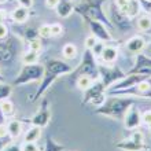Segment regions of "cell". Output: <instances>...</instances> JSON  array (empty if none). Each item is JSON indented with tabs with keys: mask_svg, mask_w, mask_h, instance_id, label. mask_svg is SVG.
<instances>
[{
	"mask_svg": "<svg viewBox=\"0 0 151 151\" xmlns=\"http://www.w3.org/2000/svg\"><path fill=\"white\" fill-rule=\"evenodd\" d=\"M137 103L135 96H121V95H111L106 98L103 103L96 107V114L104 115V117H111V118L121 119L125 117L127 111Z\"/></svg>",
	"mask_w": 151,
	"mask_h": 151,
	"instance_id": "1",
	"label": "cell"
},
{
	"mask_svg": "<svg viewBox=\"0 0 151 151\" xmlns=\"http://www.w3.org/2000/svg\"><path fill=\"white\" fill-rule=\"evenodd\" d=\"M73 72V68L69 63H66L65 60L60 59H50L44 66V76L43 80L40 83V87L37 89V92L35 93V96L32 98L33 102L39 100V98L43 96V93L47 91L48 88L51 87V84L55 81L59 76L63 74H70Z\"/></svg>",
	"mask_w": 151,
	"mask_h": 151,
	"instance_id": "2",
	"label": "cell"
},
{
	"mask_svg": "<svg viewBox=\"0 0 151 151\" xmlns=\"http://www.w3.org/2000/svg\"><path fill=\"white\" fill-rule=\"evenodd\" d=\"M104 0H81L78 4L74 6V11H77L80 15L84 17V19H95L104 24L109 28H113L111 22L106 18L103 10H102V4Z\"/></svg>",
	"mask_w": 151,
	"mask_h": 151,
	"instance_id": "3",
	"label": "cell"
},
{
	"mask_svg": "<svg viewBox=\"0 0 151 151\" xmlns=\"http://www.w3.org/2000/svg\"><path fill=\"white\" fill-rule=\"evenodd\" d=\"M70 74H72L73 80H77L80 76H89L93 80H98V77H99V66L96 65L95 56L91 52V50L85 48V52H84L83 60H81L80 66Z\"/></svg>",
	"mask_w": 151,
	"mask_h": 151,
	"instance_id": "4",
	"label": "cell"
},
{
	"mask_svg": "<svg viewBox=\"0 0 151 151\" xmlns=\"http://www.w3.org/2000/svg\"><path fill=\"white\" fill-rule=\"evenodd\" d=\"M44 76V66L39 63L32 65H24L21 69L19 74L17 76V78L12 81L14 85H24L29 84L32 81H40Z\"/></svg>",
	"mask_w": 151,
	"mask_h": 151,
	"instance_id": "5",
	"label": "cell"
},
{
	"mask_svg": "<svg viewBox=\"0 0 151 151\" xmlns=\"http://www.w3.org/2000/svg\"><path fill=\"white\" fill-rule=\"evenodd\" d=\"M106 100V87L103 85L102 81H93L89 88H87L84 91V98L83 103L84 104H95V106H100Z\"/></svg>",
	"mask_w": 151,
	"mask_h": 151,
	"instance_id": "6",
	"label": "cell"
},
{
	"mask_svg": "<svg viewBox=\"0 0 151 151\" xmlns=\"http://www.w3.org/2000/svg\"><path fill=\"white\" fill-rule=\"evenodd\" d=\"M115 147L119 148L122 151H147L148 148L146 147L143 140V133L140 131H135L131 135V137L122 140V142H118L115 144Z\"/></svg>",
	"mask_w": 151,
	"mask_h": 151,
	"instance_id": "7",
	"label": "cell"
},
{
	"mask_svg": "<svg viewBox=\"0 0 151 151\" xmlns=\"http://www.w3.org/2000/svg\"><path fill=\"white\" fill-rule=\"evenodd\" d=\"M99 76H100V78H102V83H103L104 87L110 88L115 83H118L121 78H124L127 74L122 70H119L117 66H111V68L99 66Z\"/></svg>",
	"mask_w": 151,
	"mask_h": 151,
	"instance_id": "8",
	"label": "cell"
},
{
	"mask_svg": "<svg viewBox=\"0 0 151 151\" xmlns=\"http://www.w3.org/2000/svg\"><path fill=\"white\" fill-rule=\"evenodd\" d=\"M51 119V111H50V103L47 99L41 100L40 109L36 114L30 118V124L35 127H40V128H45Z\"/></svg>",
	"mask_w": 151,
	"mask_h": 151,
	"instance_id": "9",
	"label": "cell"
},
{
	"mask_svg": "<svg viewBox=\"0 0 151 151\" xmlns=\"http://www.w3.org/2000/svg\"><path fill=\"white\" fill-rule=\"evenodd\" d=\"M89 25V29H91L92 35L96 37L98 40L100 41H110L111 40V36L109 30L106 29V25L99 22V21H95V19H85Z\"/></svg>",
	"mask_w": 151,
	"mask_h": 151,
	"instance_id": "10",
	"label": "cell"
},
{
	"mask_svg": "<svg viewBox=\"0 0 151 151\" xmlns=\"http://www.w3.org/2000/svg\"><path fill=\"white\" fill-rule=\"evenodd\" d=\"M140 124H142V114H140V111L135 107V104H133L127 111L125 117H124V125H125L127 129L132 131V129L139 128Z\"/></svg>",
	"mask_w": 151,
	"mask_h": 151,
	"instance_id": "11",
	"label": "cell"
},
{
	"mask_svg": "<svg viewBox=\"0 0 151 151\" xmlns=\"http://www.w3.org/2000/svg\"><path fill=\"white\" fill-rule=\"evenodd\" d=\"M15 45L12 41H1L0 40V63H8L15 56Z\"/></svg>",
	"mask_w": 151,
	"mask_h": 151,
	"instance_id": "12",
	"label": "cell"
},
{
	"mask_svg": "<svg viewBox=\"0 0 151 151\" xmlns=\"http://www.w3.org/2000/svg\"><path fill=\"white\" fill-rule=\"evenodd\" d=\"M125 48L131 54H140L146 48V39L142 36H135L125 43Z\"/></svg>",
	"mask_w": 151,
	"mask_h": 151,
	"instance_id": "13",
	"label": "cell"
},
{
	"mask_svg": "<svg viewBox=\"0 0 151 151\" xmlns=\"http://www.w3.org/2000/svg\"><path fill=\"white\" fill-rule=\"evenodd\" d=\"M55 10H56V14L60 18H68L74 11V4L70 0H59V3H58Z\"/></svg>",
	"mask_w": 151,
	"mask_h": 151,
	"instance_id": "14",
	"label": "cell"
},
{
	"mask_svg": "<svg viewBox=\"0 0 151 151\" xmlns=\"http://www.w3.org/2000/svg\"><path fill=\"white\" fill-rule=\"evenodd\" d=\"M11 19L15 22V24H25L26 21L29 19V8L22 7V6H18L17 8H14L11 12Z\"/></svg>",
	"mask_w": 151,
	"mask_h": 151,
	"instance_id": "15",
	"label": "cell"
},
{
	"mask_svg": "<svg viewBox=\"0 0 151 151\" xmlns=\"http://www.w3.org/2000/svg\"><path fill=\"white\" fill-rule=\"evenodd\" d=\"M117 56H118V50L115 47H111V45H106L102 55H100V59H102L103 63L111 65L117 60Z\"/></svg>",
	"mask_w": 151,
	"mask_h": 151,
	"instance_id": "16",
	"label": "cell"
},
{
	"mask_svg": "<svg viewBox=\"0 0 151 151\" xmlns=\"http://www.w3.org/2000/svg\"><path fill=\"white\" fill-rule=\"evenodd\" d=\"M142 4H140V0H129V4H128V8L125 11V15L128 18H135L142 12Z\"/></svg>",
	"mask_w": 151,
	"mask_h": 151,
	"instance_id": "17",
	"label": "cell"
},
{
	"mask_svg": "<svg viewBox=\"0 0 151 151\" xmlns=\"http://www.w3.org/2000/svg\"><path fill=\"white\" fill-rule=\"evenodd\" d=\"M136 26H137V30L139 32H148L151 30V17L144 14V15H140L136 21Z\"/></svg>",
	"mask_w": 151,
	"mask_h": 151,
	"instance_id": "18",
	"label": "cell"
},
{
	"mask_svg": "<svg viewBox=\"0 0 151 151\" xmlns=\"http://www.w3.org/2000/svg\"><path fill=\"white\" fill-rule=\"evenodd\" d=\"M6 125H7V129H8V135L11 136L12 139H15V137H18V136L21 135L22 125H21L19 121H17V119H11V121L6 122Z\"/></svg>",
	"mask_w": 151,
	"mask_h": 151,
	"instance_id": "19",
	"label": "cell"
},
{
	"mask_svg": "<svg viewBox=\"0 0 151 151\" xmlns=\"http://www.w3.org/2000/svg\"><path fill=\"white\" fill-rule=\"evenodd\" d=\"M41 129H43V128L32 125V128L28 129V132L25 133L24 142H37V140L41 137Z\"/></svg>",
	"mask_w": 151,
	"mask_h": 151,
	"instance_id": "20",
	"label": "cell"
},
{
	"mask_svg": "<svg viewBox=\"0 0 151 151\" xmlns=\"http://www.w3.org/2000/svg\"><path fill=\"white\" fill-rule=\"evenodd\" d=\"M93 81H96V80H93L92 77H89V76H80L76 80V85H77L78 89L85 91L87 88H89L92 84H93Z\"/></svg>",
	"mask_w": 151,
	"mask_h": 151,
	"instance_id": "21",
	"label": "cell"
},
{
	"mask_svg": "<svg viewBox=\"0 0 151 151\" xmlns=\"http://www.w3.org/2000/svg\"><path fill=\"white\" fill-rule=\"evenodd\" d=\"M37 62H39V52L29 50L22 55V63L24 65H32V63H37Z\"/></svg>",
	"mask_w": 151,
	"mask_h": 151,
	"instance_id": "22",
	"label": "cell"
},
{
	"mask_svg": "<svg viewBox=\"0 0 151 151\" xmlns=\"http://www.w3.org/2000/svg\"><path fill=\"white\" fill-rule=\"evenodd\" d=\"M77 52H78L77 51V47L72 43L66 44L63 47V50H62V54H63L65 59H74L76 56H77Z\"/></svg>",
	"mask_w": 151,
	"mask_h": 151,
	"instance_id": "23",
	"label": "cell"
},
{
	"mask_svg": "<svg viewBox=\"0 0 151 151\" xmlns=\"http://www.w3.org/2000/svg\"><path fill=\"white\" fill-rule=\"evenodd\" d=\"M44 151H65V146L58 144L54 139L47 137L45 139V146H44Z\"/></svg>",
	"mask_w": 151,
	"mask_h": 151,
	"instance_id": "24",
	"label": "cell"
},
{
	"mask_svg": "<svg viewBox=\"0 0 151 151\" xmlns=\"http://www.w3.org/2000/svg\"><path fill=\"white\" fill-rule=\"evenodd\" d=\"M0 111L3 115H11L14 113V104H12L11 100H0Z\"/></svg>",
	"mask_w": 151,
	"mask_h": 151,
	"instance_id": "25",
	"label": "cell"
},
{
	"mask_svg": "<svg viewBox=\"0 0 151 151\" xmlns=\"http://www.w3.org/2000/svg\"><path fill=\"white\" fill-rule=\"evenodd\" d=\"M11 92H12V89L8 84L0 83V100L8 99V96L11 95Z\"/></svg>",
	"mask_w": 151,
	"mask_h": 151,
	"instance_id": "26",
	"label": "cell"
},
{
	"mask_svg": "<svg viewBox=\"0 0 151 151\" xmlns=\"http://www.w3.org/2000/svg\"><path fill=\"white\" fill-rule=\"evenodd\" d=\"M39 36L43 37V39H48V37H52L51 35V25H43L39 28Z\"/></svg>",
	"mask_w": 151,
	"mask_h": 151,
	"instance_id": "27",
	"label": "cell"
},
{
	"mask_svg": "<svg viewBox=\"0 0 151 151\" xmlns=\"http://www.w3.org/2000/svg\"><path fill=\"white\" fill-rule=\"evenodd\" d=\"M104 47H106V45H104V43L99 40V41H98V43H96L95 45L91 48V52L93 54V56H100V55H102V52H103V50H104Z\"/></svg>",
	"mask_w": 151,
	"mask_h": 151,
	"instance_id": "28",
	"label": "cell"
},
{
	"mask_svg": "<svg viewBox=\"0 0 151 151\" xmlns=\"http://www.w3.org/2000/svg\"><path fill=\"white\" fill-rule=\"evenodd\" d=\"M29 50H32L35 52H40L43 50V43H41V40L37 37V39H33L30 41V45H29Z\"/></svg>",
	"mask_w": 151,
	"mask_h": 151,
	"instance_id": "29",
	"label": "cell"
},
{
	"mask_svg": "<svg viewBox=\"0 0 151 151\" xmlns=\"http://www.w3.org/2000/svg\"><path fill=\"white\" fill-rule=\"evenodd\" d=\"M21 148H22V151H40L36 142H24Z\"/></svg>",
	"mask_w": 151,
	"mask_h": 151,
	"instance_id": "30",
	"label": "cell"
},
{
	"mask_svg": "<svg viewBox=\"0 0 151 151\" xmlns=\"http://www.w3.org/2000/svg\"><path fill=\"white\" fill-rule=\"evenodd\" d=\"M114 4L117 6V8H118L119 11H122L125 14V11H127V8H128V4H129V0H114Z\"/></svg>",
	"mask_w": 151,
	"mask_h": 151,
	"instance_id": "31",
	"label": "cell"
},
{
	"mask_svg": "<svg viewBox=\"0 0 151 151\" xmlns=\"http://www.w3.org/2000/svg\"><path fill=\"white\" fill-rule=\"evenodd\" d=\"M98 41H99V40L96 39L93 35H91L89 37H87V39H85V43H84V44H85V48H87V50H91V48L93 47Z\"/></svg>",
	"mask_w": 151,
	"mask_h": 151,
	"instance_id": "32",
	"label": "cell"
},
{
	"mask_svg": "<svg viewBox=\"0 0 151 151\" xmlns=\"http://www.w3.org/2000/svg\"><path fill=\"white\" fill-rule=\"evenodd\" d=\"M62 32H63L62 25H59V24H52L51 25V35L52 36H60Z\"/></svg>",
	"mask_w": 151,
	"mask_h": 151,
	"instance_id": "33",
	"label": "cell"
},
{
	"mask_svg": "<svg viewBox=\"0 0 151 151\" xmlns=\"http://www.w3.org/2000/svg\"><path fill=\"white\" fill-rule=\"evenodd\" d=\"M1 151H22L19 144H15V143H8L6 147L3 148Z\"/></svg>",
	"mask_w": 151,
	"mask_h": 151,
	"instance_id": "34",
	"label": "cell"
},
{
	"mask_svg": "<svg viewBox=\"0 0 151 151\" xmlns=\"http://www.w3.org/2000/svg\"><path fill=\"white\" fill-rule=\"evenodd\" d=\"M8 36V28L4 25V22H0V40H4Z\"/></svg>",
	"mask_w": 151,
	"mask_h": 151,
	"instance_id": "35",
	"label": "cell"
},
{
	"mask_svg": "<svg viewBox=\"0 0 151 151\" xmlns=\"http://www.w3.org/2000/svg\"><path fill=\"white\" fill-rule=\"evenodd\" d=\"M142 121H143L146 125L150 127L151 125V110H147V111H144L143 114H142Z\"/></svg>",
	"mask_w": 151,
	"mask_h": 151,
	"instance_id": "36",
	"label": "cell"
},
{
	"mask_svg": "<svg viewBox=\"0 0 151 151\" xmlns=\"http://www.w3.org/2000/svg\"><path fill=\"white\" fill-rule=\"evenodd\" d=\"M11 140H12L11 136H7V137H0V151L3 150L8 143H11Z\"/></svg>",
	"mask_w": 151,
	"mask_h": 151,
	"instance_id": "37",
	"label": "cell"
},
{
	"mask_svg": "<svg viewBox=\"0 0 151 151\" xmlns=\"http://www.w3.org/2000/svg\"><path fill=\"white\" fill-rule=\"evenodd\" d=\"M58 3H59V0H45V6H47V8H51V10L56 8Z\"/></svg>",
	"mask_w": 151,
	"mask_h": 151,
	"instance_id": "38",
	"label": "cell"
},
{
	"mask_svg": "<svg viewBox=\"0 0 151 151\" xmlns=\"http://www.w3.org/2000/svg\"><path fill=\"white\" fill-rule=\"evenodd\" d=\"M19 6L22 7H26V8H30L33 6V0H18Z\"/></svg>",
	"mask_w": 151,
	"mask_h": 151,
	"instance_id": "39",
	"label": "cell"
},
{
	"mask_svg": "<svg viewBox=\"0 0 151 151\" xmlns=\"http://www.w3.org/2000/svg\"><path fill=\"white\" fill-rule=\"evenodd\" d=\"M8 0H0V4H4V3H7Z\"/></svg>",
	"mask_w": 151,
	"mask_h": 151,
	"instance_id": "40",
	"label": "cell"
},
{
	"mask_svg": "<svg viewBox=\"0 0 151 151\" xmlns=\"http://www.w3.org/2000/svg\"><path fill=\"white\" fill-rule=\"evenodd\" d=\"M0 83H3V76H1V73H0Z\"/></svg>",
	"mask_w": 151,
	"mask_h": 151,
	"instance_id": "41",
	"label": "cell"
},
{
	"mask_svg": "<svg viewBox=\"0 0 151 151\" xmlns=\"http://www.w3.org/2000/svg\"><path fill=\"white\" fill-rule=\"evenodd\" d=\"M74 1H81V0H74Z\"/></svg>",
	"mask_w": 151,
	"mask_h": 151,
	"instance_id": "42",
	"label": "cell"
},
{
	"mask_svg": "<svg viewBox=\"0 0 151 151\" xmlns=\"http://www.w3.org/2000/svg\"><path fill=\"white\" fill-rule=\"evenodd\" d=\"M150 132H151V125H150Z\"/></svg>",
	"mask_w": 151,
	"mask_h": 151,
	"instance_id": "43",
	"label": "cell"
}]
</instances>
